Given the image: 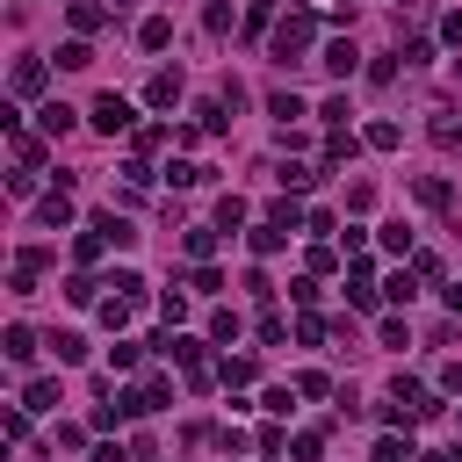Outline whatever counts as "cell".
I'll use <instances>...</instances> for the list:
<instances>
[{
	"label": "cell",
	"instance_id": "1",
	"mask_svg": "<svg viewBox=\"0 0 462 462\" xmlns=\"http://www.w3.org/2000/svg\"><path fill=\"white\" fill-rule=\"evenodd\" d=\"M310 36H318V14H310V7H289V14L274 22V58H282V65H303Z\"/></svg>",
	"mask_w": 462,
	"mask_h": 462
},
{
	"label": "cell",
	"instance_id": "2",
	"mask_svg": "<svg viewBox=\"0 0 462 462\" xmlns=\"http://www.w3.org/2000/svg\"><path fill=\"white\" fill-rule=\"evenodd\" d=\"M130 123H137V116H130V101H123V94H101V101H94V130H108V137H116V130H130Z\"/></svg>",
	"mask_w": 462,
	"mask_h": 462
},
{
	"label": "cell",
	"instance_id": "3",
	"mask_svg": "<svg viewBox=\"0 0 462 462\" xmlns=\"http://www.w3.org/2000/svg\"><path fill=\"white\" fill-rule=\"evenodd\" d=\"M36 224H43V231H65V224H72V195H65V188H58V195H36Z\"/></svg>",
	"mask_w": 462,
	"mask_h": 462
},
{
	"label": "cell",
	"instance_id": "4",
	"mask_svg": "<svg viewBox=\"0 0 462 462\" xmlns=\"http://www.w3.org/2000/svg\"><path fill=\"white\" fill-rule=\"evenodd\" d=\"M318 65H325L332 79H346V72L361 65V51H354V36H339V43H325V58H318Z\"/></svg>",
	"mask_w": 462,
	"mask_h": 462
},
{
	"label": "cell",
	"instance_id": "5",
	"mask_svg": "<svg viewBox=\"0 0 462 462\" xmlns=\"http://www.w3.org/2000/svg\"><path fill=\"white\" fill-rule=\"evenodd\" d=\"M51 87V65L43 58H14V94H43Z\"/></svg>",
	"mask_w": 462,
	"mask_h": 462
},
{
	"label": "cell",
	"instance_id": "6",
	"mask_svg": "<svg viewBox=\"0 0 462 462\" xmlns=\"http://www.w3.org/2000/svg\"><path fill=\"white\" fill-rule=\"evenodd\" d=\"M375 296H383V289L368 282V260H361V267L346 274V303H354V310H375Z\"/></svg>",
	"mask_w": 462,
	"mask_h": 462
},
{
	"label": "cell",
	"instance_id": "7",
	"mask_svg": "<svg viewBox=\"0 0 462 462\" xmlns=\"http://www.w3.org/2000/svg\"><path fill=\"white\" fill-rule=\"evenodd\" d=\"M130 397H137V411H159V404H173V383H166V375H144Z\"/></svg>",
	"mask_w": 462,
	"mask_h": 462
},
{
	"label": "cell",
	"instance_id": "8",
	"mask_svg": "<svg viewBox=\"0 0 462 462\" xmlns=\"http://www.w3.org/2000/svg\"><path fill=\"white\" fill-rule=\"evenodd\" d=\"M433 144L440 152H462V116L455 108H433Z\"/></svg>",
	"mask_w": 462,
	"mask_h": 462
},
{
	"label": "cell",
	"instance_id": "9",
	"mask_svg": "<svg viewBox=\"0 0 462 462\" xmlns=\"http://www.w3.org/2000/svg\"><path fill=\"white\" fill-rule=\"evenodd\" d=\"M101 22H108V7H101V0H72V36H94Z\"/></svg>",
	"mask_w": 462,
	"mask_h": 462
},
{
	"label": "cell",
	"instance_id": "10",
	"mask_svg": "<svg viewBox=\"0 0 462 462\" xmlns=\"http://www.w3.org/2000/svg\"><path fill=\"white\" fill-rule=\"evenodd\" d=\"M144 101H152V108H173V101H180V72H152Z\"/></svg>",
	"mask_w": 462,
	"mask_h": 462
},
{
	"label": "cell",
	"instance_id": "11",
	"mask_svg": "<svg viewBox=\"0 0 462 462\" xmlns=\"http://www.w3.org/2000/svg\"><path fill=\"white\" fill-rule=\"evenodd\" d=\"M36 123H43V137H65V130H72V108H65V101H43Z\"/></svg>",
	"mask_w": 462,
	"mask_h": 462
},
{
	"label": "cell",
	"instance_id": "12",
	"mask_svg": "<svg viewBox=\"0 0 462 462\" xmlns=\"http://www.w3.org/2000/svg\"><path fill=\"white\" fill-rule=\"evenodd\" d=\"M411 195H419L426 209H448V180H440V173H419V180H411Z\"/></svg>",
	"mask_w": 462,
	"mask_h": 462
},
{
	"label": "cell",
	"instance_id": "13",
	"mask_svg": "<svg viewBox=\"0 0 462 462\" xmlns=\"http://www.w3.org/2000/svg\"><path fill=\"white\" fill-rule=\"evenodd\" d=\"M94 231H101L108 245H137V231H130V217H116V209H108V217H94Z\"/></svg>",
	"mask_w": 462,
	"mask_h": 462
},
{
	"label": "cell",
	"instance_id": "14",
	"mask_svg": "<svg viewBox=\"0 0 462 462\" xmlns=\"http://www.w3.org/2000/svg\"><path fill=\"white\" fill-rule=\"evenodd\" d=\"M282 238H289V231H282V224H274V217H267V224H253V231H245V245H253V253H282Z\"/></svg>",
	"mask_w": 462,
	"mask_h": 462
},
{
	"label": "cell",
	"instance_id": "15",
	"mask_svg": "<svg viewBox=\"0 0 462 462\" xmlns=\"http://www.w3.org/2000/svg\"><path fill=\"white\" fill-rule=\"evenodd\" d=\"M0 346H7V361H36V332H29V325H7Z\"/></svg>",
	"mask_w": 462,
	"mask_h": 462
},
{
	"label": "cell",
	"instance_id": "16",
	"mask_svg": "<svg viewBox=\"0 0 462 462\" xmlns=\"http://www.w3.org/2000/svg\"><path fill=\"white\" fill-rule=\"evenodd\" d=\"M137 43H144V51H166V43H173V22H166V14H152V22L137 29Z\"/></svg>",
	"mask_w": 462,
	"mask_h": 462
},
{
	"label": "cell",
	"instance_id": "17",
	"mask_svg": "<svg viewBox=\"0 0 462 462\" xmlns=\"http://www.w3.org/2000/svg\"><path fill=\"white\" fill-rule=\"evenodd\" d=\"M58 65H65V72H87V65H94V51H87V36H72V43H58Z\"/></svg>",
	"mask_w": 462,
	"mask_h": 462
},
{
	"label": "cell",
	"instance_id": "18",
	"mask_svg": "<svg viewBox=\"0 0 462 462\" xmlns=\"http://www.w3.org/2000/svg\"><path fill=\"white\" fill-rule=\"evenodd\" d=\"M383 296H390V303H411V296H419V267H404V274H390V282H383Z\"/></svg>",
	"mask_w": 462,
	"mask_h": 462
},
{
	"label": "cell",
	"instance_id": "19",
	"mask_svg": "<svg viewBox=\"0 0 462 462\" xmlns=\"http://www.w3.org/2000/svg\"><path fill=\"white\" fill-rule=\"evenodd\" d=\"M130 411H137V397H116V404H94V426H101V433H108V426H123V419H130Z\"/></svg>",
	"mask_w": 462,
	"mask_h": 462
},
{
	"label": "cell",
	"instance_id": "20",
	"mask_svg": "<svg viewBox=\"0 0 462 462\" xmlns=\"http://www.w3.org/2000/svg\"><path fill=\"white\" fill-rule=\"evenodd\" d=\"M375 462H419V455H411L404 433H383V440H375Z\"/></svg>",
	"mask_w": 462,
	"mask_h": 462
},
{
	"label": "cell",
	"instance_id": "21",
	"mask_svg": "<svg viewBox=\"0 0 462 462\" xmlns=\"http://www.w3.org/2000/svg\"><path fill=\"white\" fill-rule=\"evenodd\" d=\"M397 137H404L397 123H368V130H361V144H375V152H397Z\"/></svg>",
	"mask_w": 462,
	"mask_h": 462
},
{
	"label": "cell",
	"instance_id": "22",
	"mask_svg": "<svg viewBox=\"0 0 462 462\" xmlns=\"http://www.w3.org/2000/svg\"><path fill=\"white\" fill-rule=\"evenodd\" d=\"M51 346H58V361H65V368H72V361H87V339H79V332H51Z\"/></svg>",
	"mask_w": 462,
	"mask_h": 462
},
{
	"label": "cell",
	"instance_id": "23",
	"mask_svg": "<svg viewBox=\"0 0 462 462\" xmlns=\"http://www.w3.org/2000/svg\"><path fill=\"white\" fill-rule=\"evenodd\" d=\"M217 383H231V390H238V383H253V361H245V354H231V361H217Z\"/></svg>",
	"mask_w": 462,
	"mask_h": 462
},
{
	"label": "cell",
	"instance_id": "24",
	"mask_svg": "<svg viewBox=\"0 0 462 462\" xmlns=\"http://www.w3.org/2000/svg\"><path fill=\"white\" fill-rule=\"evenodd\" d=\"M22 404H29V411H51V404H58V383H43V375H36V383L22 390Z\"/></svg>",
	"mask_w": 462,
	"mask_h": 462
},
{
	"label": "cell",
	"instance_id": "25",
	"mask_svg": "<svg viewBox=\"0 0 462 462\" xmlns=\"http://www.w3.org/2000/svg\"><path fill=\"white\" fill-rule=\"evenodd\" d=\"M267 116H282V123H296V116H310L296 94H267Z\"/></svg>",
	"mask_w": 462,
	"mask_h": 462
},
{
	"label": "cell",
	"instance_id": "26",
	"mask_svg": "<svg viewBox=\"0 0 462 462\" xmlns=\"http://www.w3.org/2000/svg\"><path fill=\"white\" fill-rule=\"evenodd\" d=\"M238 224H245V202L224 195V202H217V231H238Z\"/></svg>",
	"mask_w": 462,
	"mask_h": 462
},
{
	"label": "cell",
	"instance_id": "27",
	"mask_svg": "<svg viewBox=\"0 0 462 462\" xmlns=\"http://www.w3.org/2000/svg\"><path fill=\"white\" fill-rule=\"evenodd\" d=\"M267 217H274V224H282V231H303V224H310V217H303V209H296V202H289V195H282V202H274V209H267Z\"/></svg>",
	"mask_w": 462,
	"mask_h": 462
},
{
	"label": "cell",
	"instance_id": "28",
	"mask_svg": "<svg viewBox=\"0 0 462 462\" xmlns=\"http://www.w3.org/2000/svg\"><path fill=\"white\" fill-rule=\"evenodd\" d=\"M108 289H116V296H130V303H137V296H144V274H130V267H116V274H108Z\"/></svg>",
	"mask_w": 462,
	"mask_h": 462
},
{
	"label": "cell",
	"instance_id": "29",
	"mask_svg": "<svg viewBox=\"0 0 462 462\" xmlns=\"http://www.w3.org/2000/svg\"><path fill=\"white\" fill-rule=\"evenodd\" d=\"M188 289H195V296H217V289H224V274H217V267H209V260H202V267H195V274H188Z\"/></svg>",
	"mask_w": 462,
	"mask_h": 462
},
{
	"label": "cell",
	"instance_id": "30",
	"mask_svg": "<svg viewBox=\"0 0 462 462\" xmlns=\"http://www.w3.org/2000/svg\"><path fill=\"white\" fill-rule=\"evenodd\" d=\"M274 180H282V188H310V180H318V166H296V159H289Z\"/></svg>",
	"mask_w": 462,
	"mask_h": 462
},
{
	"label": "cell",
	"instance_id": "31",
	"mask_svg": "<svg viewBox=\"0 0 462 462\" xmlns=\"http://www.w3.org/2000/svg\"><path fill=\"white\" fill-rule=\"evenodd\" d=\"M375 238H383V253H411V231H404V224H383Z\"/></svg>",
	"mask_w": 462,
	"mask_h": 462
},
{
	"label": "cell",
	"instance_id": "32",
	"mask_svg": "<svg viewBox=\"0 0 462 462\" xmlns=\"http://www.w3.org/2000/svg\"><path fill=\"white\" fill-rule=\"evenodd\" d=\"M101 289H108V282H87V274H72V282H65V296H72V303H94Z\"/></svg>",
	"mask_w": 462,
	"mask_h": 462
},
{
	"label": "cell",
	"instance_id": "33",
	"mask_svg": "<svg viewBox=\"0 0 462 462\" xmlns=\"http://www.w3.org/2000/svg\"><path fill=\"white\" fill-rule=\"evenodd\" d=\"M318 448H325V433H296V440H289V455H296V462H318Z\"/></svg>",
	"mask_w": 462,
	"mask_h": 462
},
{
	"label": "cell",
	"instance_id": "34",
	"mask_svg": "<svg viewBox=\"0 0 462 462\" xmlns=\"http://www.w3.org/2000/svg\"><path fill=\"white\" fill-rule=\"evenodd\" d=\"M397 58H404V65H426V58H433V43H426V36H411V43H397Z\"/></svg>",
	"mask_w": 462,
	"mask_h": 462
},
{
	"label": "cell",
	"instance_id": "35",
	"mask_svg": "<svg viewBox=\"0 0 462 462\" xmlns=\"http://www.w3.org/2000/svg\"><path fill=\"white\" fill-rule=\"evenodd\" d=\"M339 159H354V137L346 130H332V144H325V166H339Z\"/></svg>",
	"mask_w": 462,
	"mask_h": 462
},
{
	"label": "cell",
	"instance_id": "36",
	"mask_svg": "<svg viewBox=\"0 0 462 462\" xmlns=\"http://www.w3.org/2000/svg\"><path fill=\"white\" fill-rule=\"evenodd\" d=\"M14 159H22V166H43V144H36V137H22V130H14Z\"/></svg>",
	"mask_w": 462,
	"mask_h": 462
},
{
	"label": "cell",
	"instance_id": "37",
	"mask_svg": "<svg viewBox=\"0 0 462 462\" xmlns=\"http://www.w3.org/2000/svg\"><path fill=\"white\" fill-rule=\"evenodd\" d=\"M7 195H36V166H14L7 173Z\"/></svg>",
	"mask_w": 462,
	"mask_h": 462
},
{
	"label": "cell",
	"instance_id": "38",
	"mask_svg": "<svg viewBox=\"0 0 462 462\" xmlns=\"http://www.w3.org/2000/svg\"><path fill=\"white\" fill-rule=\"evenodd\" d=\"M188 253H195V260H209V253H217V231H202V224H195V231H188Z\"/></svg>",
	"mask_w": 462,
	"mask_h": 462
},
{
	"label": "cell",
	"instance_id": "39",
	"mask_svg": "<svg viewBox=\"0 0 462 462\" xmlns=\"http://www.w3.org/2000/svg\"><path fill=\"white\" fill-rule=\"evenodd\" d=\"M209 339H238V310H217L209 318Z\"/></svg>",
	"mask_w": 462,
	"mask_h": 462
},
{
	"label": "cell",
	"instance_id": "40",
	"mask_svg": "<svg viewBox=\"0 0 462 462\" xmlns=\"http://www.w3.org/2000/svg\"><path fill=\"white\" fill-rule=\"evenodd\" d=\"M419 462H462V455H419Z\"/></svg>",
	"mask_w": 462,
	"mask_h": 462
},
{
	"label": "cell",
	"instance_id": "41",
	"mask_svg": "<svg viewBox=\"0 0 462 462\" xmlns=\"http://www.w3.org/2000/svg\"><path fill=\"white\" fill-rule=\"evenodd\" d=\"M455 455H462V448H455Z\"/></svg>",
	"mask_w": 462,
	"mask_h": 462
}]
</instances>
